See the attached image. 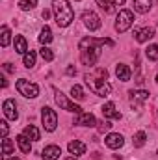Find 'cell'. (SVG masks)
Masks as SVG:
<instances>
[{
	"label": "cell",
	"instance_id": "6da1fadb",
	"mask_svg": "<svg viewBox=\"0 0 158 160\" xmlns=\"http://www.w3.org/2000/svg\"><path fill=\"white\" fill-rule=\"evenodd\" d=\"M102 45H108V47H114V41L108 39V38H102V39H95V38H84L80 41V60L84 65H95V62L99 60L101 56V47Z\"/></svg>",
	"mask_w": 158,
	"mask_h": 160
},
{
	"label": "cell",
	"instance_id": "7a4b0ae2",
	"mask_svg": "<svg viewBox=\"0 0 158 160\" xmlns=\"http://www.w3.org/2000/svg\"><path fill=\"white\" fill-rule=\"evenodd\" d=\"M86 84L99 97H106L112 91V86L108 82V71L102 67H97L93 73H86Z\"/></svg>",
	"mask_w": 158,
	"mask_h": 160
},
{
	"label": "cell",
	"instance_id": "3957f363",
	"mask_svg": "<svg viewBox=\"0 0 158 160\" xmlns=\"http://www.w3.org/2000/svg\"><path fill=\"white\" fill-rule=\"evenodd\" d=\"M52 11H54L56 22H58L60 28L69 26L75 19V11H73L71 4L67 0H52Z\"/></svg>",
	"mask_w": 158,
	"mask_h": 160
},
{
	"label": "cell",
	"instance_id": "277c9868",
	"mask_svg": "<svg viewBox=\"0 0 158 160\" xmlns=\"http://www.w3.org/2000/svg\"><path fill=\"white\" fill-rule=\"evenodd\" d=\"M15 86H17V91H19L21 95H24L26 99H36V97L39 95V86L34 84V82H30V80H26V78L17 80Z\"/></svg>",
	"mask_w": 158,
	"mask_h": 160
},
{
	"label": "cell",
	"instance_id": "5b68a950",
	"mask_svg": "<svg viewBox=\"0 0 158 160\" xmlns=\"http://www.w3.org/2000/svg\"><path fill=\"white\" fill-rule=\"evenodd\" d=\"M41 121H43L45 130H48V132L56 130V127H58V114H56V110H52L50 106H43L41 108Z\"/></svg>",
	"mask_w": 158,
	"mask_h": 160
},
{
	"label": "cell",
	"instance_id": "8992f818",
	"mask_svg": "<svg viewBox=\"0 0 158 160\" xmlns=\"http://www.w3.org/2000/svg\"><path fill=\"white\" fill-rule=\"evenodd\" d=\"M132 22H134L132 11L130 9H121L117 13V19H116V30H117L119 34H123V32H126L132 26Z\"/></svg>",
	"mask_w": 158,
	"mask_h": 160
},
{
	"label": "cell",
	"instance_id": "52a82bcc",
	"mask_svg": "<svg viewBox=\"0 0 158 160\" xmlns=\"http://www.w3.org/2000/svg\"><path fill=\"white\" fill-rule=\"evenodd\" d=\"M56 102H58V106L62 108V110H69V112H75V114H82V108H80L78 104H75L73 101H69L62 91H58L56 89Z\"/></svg>",
	"mask_w": 158,
	"mask_h": 160
},
{
	"label": "cell",
	"instance_id": "ba28073f",
	"mask_svg": "<svg viewBox=\"0 0 158 160\" xmlns=\"http://www.w3.org/2000/svg\"><path fill=\"white\" fill-rule=\"evenodd\" d=\"M82 21H84V26L89 30V32H95L101 28V19L95 11H84L82 13Z\"/></svg>",
	"mask_w": 158,
	"mask_h": 160
},
{
	"label": "cell",
	"instance_id": "9c48e42d",
	"mask_svg": "<svg viewBox=\"0 0 158 160\" xmlns=\"http://www.w3.org/2000/svg\"><path fill=\"white\" fill-rule=\"evenodd\" d=\"M2 110H4V116H6L7 119L15 121L17 118H19L17 104H15V101H11V99H6V101H4V104H2Z\"/></svg>",
	"mask_w": 158,
	"mask_h": 160
},
{
	"label": "cell",
	"instance_id": "30bf717a",
	"mask_svg": "<svg viewBox=\"0 0 158 160\" xmlns=\"http://www.w3.org/2000/svg\"><path fill=\"white\" fill-rule=\"evenodd\" d=\"M130 102H132V106H141L147 99H149V91H145V89H132L130 93Z\"/></svg>",
	"mask_w": 158,
	"mask_h": 160
},
{
	"label": "cell",
	"instance_id": "8fae6325",
	"mask_svg": "<svg viewBox=\"0 0 158 160\" xmlns=\"http://www.w3.org/2000/svg\"><path fill=\"white\" fill-rule=\"evenodd\" d=\"M134 38L138 43H145V41L153 39L155 38V30L151 26H145V28H136L134 30Z\"/></svg>",
	"mask_w": 158,
	"mask_h": 160
},
{
	"label": "cell",
	"instance_id": "7c38bea8",
	"mask_svg": "<svg viewBox=\"0 0 158 160\" xmlns=\"http://www.w3.org/2000/svg\"><path fill=\"white\" fill-rule=\"evenodd\" d=\"M104 143H106L110 149H119V147H123L125 138H123L119 132H110V134L104 138Z\"/></svg>",
	"mask_w": 158,
	"mask_h": 160
},
{
	"label": "cell",
	"instance_id": "4fadbf2b",
	"mask_svg": "<svg viewBox=\"0 0 158 160\" xmlns=\"http://www.w3.org/2000/svg\"><path fill=\"white\" fill-rule=\"evenodd\" d=\"M75 125H82V127H95L97 125V119L93 114H87V112H82V114H77L75 118Z\"/></svg>",
	"mask_w": 158,
	"mask_h": 160
},
{
	"label": "cell",
	"instance_id": "5bb4252c",
	"mask_svg": "<svg viewBox=\"0 0 158 160\" xmlns=\"http://www.w3.org/2000/svg\"><path fill=\"white\" fill-rule=\"evenodd\" d=\"M60 155H62V149H60L58 145H47V147L43 149V153H41L43 160H58Z\"/></svg>",
	"mask_w": 158,
	"mask_h": 160
},
{
	"label": "cell",
	"instance_id": "9a60e30c",
	"mask_svg": "<svg viewBox=\"0 0 158 160\" xmlns=\"http://www.w3.org/2000/svg\"><path fill=\"white\" fill-rule=\"evenodd\" d=\"M102 116L104 118H110V119H121V112L116 110V104L114 102H106L102 106Z\"/></svg>",
	"mask_w": 158,
	"mask_h": 160
},
{
	"label": "cell",
	"instance_id": "2e32d148",
	"mask_svg": "<svg viewBox=\"0 0 158 160\" xmlns=\"http://www.w3.org/2000/svg\"><path fill=\"white\" fill-rule=\"evenodd\" d=\"M67 149H69V153H71V155H75V157H80V155H84V153H86V145H84L82 142H78V140L69 142Z\"/></svg>",
	"mask_w": 158,
	"mask_h": 160
},
{
	"label": "cell",
	"instance_id": "e0dca14e",
	"mask_svg": "<svg viewBox=\"0 0 158 160\" xmlns=\"http://www.w3.org/2000/svg\"><path fill=\"white\" fill-rule=\"evenodd\" d=\"M116 75H117V78L121 82H128L130 80V69H128V65H125V63H117V67H116Z\"/></svg>",
	"mask_w": 158,
	"mask_h": 160
},
{
	"label": "cell",
	"instance_id": "ac0fdd59",
	"mask_svg": "<svg viewBox=\"0 0 158 160\" xmlns=\"http://www.w3.org/2000/svg\"><path fill=\"white\" fill-rule=\"evenodd\" d=\"M125 2H126V0H97V4H99L102 9H106L108 13H112L116 6H123Z\"/></svg>",
	"mask_w": 158,
	"mask_h": 160
},
{
	"label": "cell",
	"instance_id": "d6986e66",
	"mask_svg": "<svg viewBox=\"0 0 158 160\" xmlns=\"http://www.w3.org/2000/svg\"><path fill=\"white\" fill-rule=\"evenodd\" d=\"M153 8V0H134V9L138 13H147Z\"/></svg>",
	"mask_w": 158,
	"mask_h": 160
},
{
	"label": "cell",
	"instance_id": "ffe728a7",
	"mask_svg": "<svg viewBox=\"0 0 158 160\" xmlns=\"http://www.w3.org/2000/svg\"><path fill=\"white\" fill-rule=\"evenodd\" d=\"M30 142H32V140H30L28 136H24V134L17 136V145L21 147L22 153H30V151H32V143H30Z\"/></svg>",
	"mask_w": 158,
	"mask_h": 160
},
{
	"label": "cell",
	"instance_id": "44dd1931",
	"mask_svg": "<svg viewBox=\"0 0 158 160\" xmlns=\"http://www.w3.org/2000/svg\"><path fill=\"white\" fill-rule=\"evenodd\" d=\"M24 136H28L32 142H37L41 138V132H39V128L36 127V125H28V127H24V132H22Z\"/></svg>",
	"mask_w": 158,
	"mask_h": 160
},
{
	"label": "cell",
	"instance_id": "7402d4cb",
	"mask_svg": "<svg viewBox=\"0 0 158 160\" xmlns=\"http://www.w3.org/2000/svg\"><path fill=\"white\" fill-rule=\"evenodd\" d=\"M15 52L19 54H26L28 52V43L22 36H15Z\"/></svg>",
	"mask_w": 158,
	"mask_h": 160
},
{
	"label": "cell",
	"instance_id": "603a6c76",
	"mask_svg": "<svg viewBox=\"0 0 158 160\" xmlns=\"http://www.w3.org/2000/svg\"><path fill=\"white\" fill-rule=\"evenodd\" d=\"M37 39H39L41 45H48V43L52 41V30H50L48 26H43V28H41V32H39V38H37Z\"/></svg>",
	"mask_w": 158,
	"mask_h": 160
},
{
	"label": "cell",
	"instance_id": "cb8c5ba5",
	"mask_svg": "<svg viewBox=\"0 0 158 160\" xmlns=\"http://www.w3.org/2000/svg\"><path fill=\"white\" fill-rule=\"evenodd\" d=\"M145 140H147V134H145L143 130H140V132L134 134L132 143H134V147H143V145H145Z\"/></svg>",
	"mask_w": 158,
	"mask_h": 160
},
{
	"label": "cell",
	"instance_id": "d4e9b609",
	"mask_svg": "<svg viewBox=\"0 0 158 160\" xmlns=\"http://www.w3.org/2000/svg\"><path fill=\"white\" fill-rule=\"evenodd\" d=\"M13 149H15L13 142L7 140V138H4V140H2V155H4V157H9V155L13 153Z\"/></svg>",
	"mask_w": 158,
	"mask_h": 160
},
{
	"label": "cell",
	"instance_id": "484cf974",
	"mask_svg": "<svg viewBox=\"0 0 158 160\" xmlns=\"http://www.w3.org/2000/svg\"><path fill=\"white\" fill-rule=\"evenodd\" d=\"M0 34H2V38H0V45L6 48V47L9 45V41H11V32H9V28H7V26H2Z\"/></svg>",
	"mask_w": 158,
	"mask_h": 160
},
{
	"label": "cell",
	"instance_id": "4316f807",
	"mask_svg": "<svg viewBox=\"0 0 158 160\" xmlns=\"http://www.w3.org/2000/svg\"><path fill=\"white\" fill-rule=\"evenodd\" d=\"M22 62H24V67H28V69L34 67V65H36V52H34V50H28V52L24 54V60H22Z\"/></svg>",
	"mask_w": 158,
	"mask_h": 160
},
{
	"label": "cell",
	"instance_id": "83f0119b",
	"mask_svg": "<svg viewBox=\"0 0 158 160\" xmlns=\"http://www.w3.org/2000/svg\"><path fill=\"white\" fill-rule=\"evenodd\" d=\"M37 6V0H19V8L22 11H30Z\"/></svg>",
	"mask_w": 158,
	"mask_h": 160
},
{
	"label": "cell",
	"instance_id": "f1b7e54d",
	"mask_svg": "<svg viewBox=\"0 0 158 160\" xmlns=\"http://www.w3.org/2000/svg\"><path fill=\"white\" fill-rule=\"evenodd\" d=\"M39 54H41V58H43L45 62H52V60H54V52H52L47 45H43V47H41Z\"/></svg>",
	"mask_w": 158,
	"mask_h": 160
},
{
	"label": "cell",
	"instance_id": "f546056e",
	"mask_svg": "<svg viewBox=\"0 0 158 160\" xmlns=\"http://www.w3.org/2000/svg\"><path fill=\"white\" fill-rule=\"evenodd\" d=\"M145 54L149 60L158 62V45H149V48H145Z\"/></svg>",
	"mask_w": 158,
	"mask_h": 160
},
{
	"label": "cell",
	"instance_id": "4dcf8cb0",
	"mask_svg": "<svg viewBox=\"0 0 158 160\" xmlns=\"http://www.w3.org/2000/svg\"><path fill=\"white\" fill-rule=\"evenodd\" d=\"M71 97L77 99V101H82V99H84V89H82L80 86H73V88H71Z\"/></svg>",
	"mask_w": 158,
	"mask_h": 160
},
{
	"label": "cell",
	"instance_id": "1f68e13d",
	"mask_svg": "<svg viewBox=\"0 0 158 160\" xmlns=\"http://www.w3.org/2000/svg\"><path fill=\"white\" fill-rule=\"evenodd\" d=\"M110 127H112V123H110V121H102V123H99V130H101V132L110 130Z\"/></svg>",
	"mask_w": 158,
	"mask_h": 160
},
{
	"label": "cell",
	"instance_id": "d6a6232c",
	"mask_svg": "<svg viewBox=\"0 0 158 160\" xmlns=\"http://www.w3.org/2000/svg\"><path fill=\"white\" fill-rule=\"evenodd\" d=\"M0 130H2V138H7V123L6 121H0Z\"/></svg>",
	"mask_w": 158,
	"mask_h": 160
},
{
	"label": "cell",
	"instance_id": "836d02e7",
	"mask_svg": "<svg viewBox=\"0 0 158 160\" xmlns=\"http://www.w3.org/2000/svg\"><path fill=\"white\" fill-rule=\"evenodd\" d=\"M4 71H6V73H15V67H13L11 63H4Z\"/></svg>",
	"mask_w": 158,
	"mask_h": 160
},
{
	"label": "cell",
	"instance_id": "e575fe53",
	"mask_svg": "<svg viewBox=\"0 0 158 160\" xmlns=\"http://www.w3.org/2000/svg\"><path fill=\"white\" fill-rule=\"evenodd\" d=\"M65 73H67V75H77V69H75L73 65H69V67L65 69Z\"/></svg>",
	"mask_w": 158,
	"mask_h": 160
},
{
	"label": "cell",
	"instance_id": "d590c367",
	"mask_svg": "<svg viewBox=\"0 0 158 160\" xmlns=\"http://www.w3.org/2000/svg\"><path fill=\"white\" fill-rule=\"evenodd\" d=\"M48 17H50V11H48V9H45V11H43V19H45V21H47V19H48Z\"/></svg>",
	"mask_w": 158,
	"mask_h": 160
},
{
	"label": "cell",
	"instance_id": "8d00e7d4",
	"mask_svg": "<svg viewBox=\"0 0 158 160\" xmlns=\"http://www.w3.org/2000/svg\"><path fill=\"white\" fill-rule=\"evenodd\" d=\"M63 160H77V157H67V158H63Z\"/></svg>",
	"mask_w": 158,
	"mask_h": 160
},
{
	"label": "cell",
	"instance_id": "74e56055",
	"mask_svg": "<svg viewBox=\"0 0 158 160\" xmlns=\"http://www.w3.org/2000/svg\"><path fill=\"white\" fill-rule=\"evenodd\" d=\"M7 160H21V158H17V157H11V158H7Z\"/></svg>",
	"mask_w": 158,
	"mask_h": 160
},
{
	"label": "cell",
	"instance_id": "f35d334b",
	"mask_svg": "<svg viewBox=\"0 0 158 160\" xmlns=\"http://www.w3.org/2000/svg\"><path fill=\"white\" fill-rule=\"evenodd\" d=\"M77 2H78V0H77Z\"/></svg>",
	"mask_w": 158,
	"mask_h": 160
}]
</instances>
